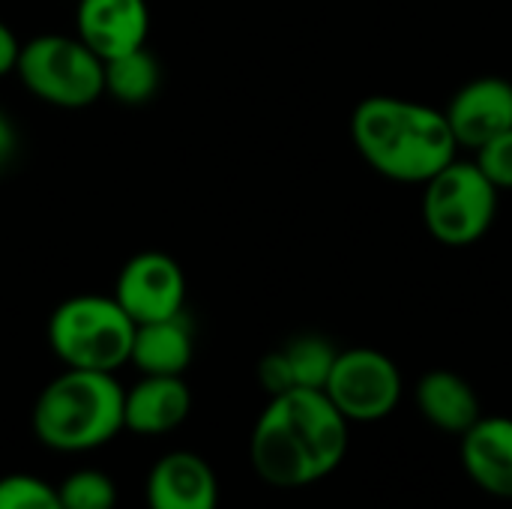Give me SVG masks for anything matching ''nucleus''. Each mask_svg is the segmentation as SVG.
Listing matches in <instances>:
<instances>
[{
    "label": "nucleus",
    "mask_w": 512,
    "mask_h": 509,
    "mask_svg": "<svg viewBox=\"0 0 512 509\" xmlns=\"http://www.w3.org/2000/svg\"><path fill=\"white\" fill-rule=\"evenodd\" d=\"M483 174L504 192L512 189V129L501 132L498 138H492L489 144H483L477 150V159H474Z\"/></svg>",
    "instance_id": "aec40b11"
},
{
    "label": "nucleus",
    "mask_w": 512,
    "mask_h": 509,
    "mask_svg": "<svg viewBox=\"0 0 512 509\" xmlns=\"http://www.w3.org/2000/svg\"><path fill=\"white\" fill-rule=\"evenodd\" d=\"M162 87V66L144 48L105 60V93L120 105H147Z\"/></svg>",
    "instance_id": "dca6fc26"
},
{
    "label": "nucleus",
    "mask_w": 512,
    "mask_h": 509,
    "mask_svg": "<svg viewBox=\"0 0 512 509\" xmlns=\"http://www.w3.org/2000/svg\"><path fill=\"white\" fill-rule=\"evenodd\" d=\"M111 294L135 324L174 318L186 306V273L171 255L147 249L120 267Z\"/></svg>",
    "instance_id": "6e6552de"
},
{
    "label": "nucleus",
    "mask_w": 512,
    "mask_h": 509,
    "mask_svg": "<svg viewBox=\"0 0 512 509\" xmlns=\"http://www.w3.org/2000/svg\"><path fill=\"white\" fill-rule=\"evenodd\" d=\"M63 509H114L117 486L108 474L96 468H81L57 486Z\"/></svg>",
    "instance_id": "a211bd4d"
},
{
    "label": "nucleus",
    "mask_w": 512,
    "mask_h": 509,
    "mask_svg": "<svg viewBox=\"0 0 512 509\" xmlns=\"http://www.w3.org/2000/svg\"><path fill=\"white\" fill-rule=\"evenodd\" d=\"M18 54H21V42H18L15 30L0 18V78L15 72V66H18Z\"/></svg>",
    "instance_id": "4be33fe9"
},
{
    "label": "nucleus",
    "mask_w": 512,
    "mask_h": 509,
    "mask_svg": "<svg viewBox=\"0 0 512 509\" xmlns=\"http://www.w3.org/2000/svg\"><path fill=\"white\" fill-rule=\"evenodd\" d=\"M459 147L480 150L501 132L512 129V81L480 75L462 84L444 108Z\"/></svg>",
    "instance_id": "9d476101"
},
{
    "label": "nucleus",
    "mask_w": 512,
    "mask_h": 509,
    "mask_svg": "<svg viewBox=\"0 0 512 509\" xmlns=\"http://www.w3.org/2000/svg\"><path fill=\"white\" fill-rule=\"evenodd\" d=\"M417 408L435 429L459 438L483 417L474 387L450 369H432L420 378Z\"/></svg>",
    "instance_id": "2eb2a0df"
},
{
    "label": "nucleus",
    "mask_w": 512,
    "mask_h": 509,
    "mask_svg": "<svg viewBox=\"0 0 512 509\" xmlns=\"http://www.w3.org/2000/svg\"><path fill=\"white\" fill-rule=\"evenodd\" d=\"M75 36L102 60L144 48L150 36L147 0H78Z\"/></svg>",
    "instance_id": "1a4fd4ad"
},
{
    "label": "nucleus",
    "mask_w": 512,
    "mask_h": 509,
    "mask_svg": "<svg viewBox=\"0 0 512 509\" xmlns=\"http://www.w3.org/2000/svg\"><path fill=\"white\" fill-rule=\"evenodd\" d=\"M258 381H261V387L267 390V396H270V399H273V396H282V393L297 390L294 375H291V366H288V357H285V351H282V348H279V351H270V354H264V357H261V363H258Z\"/></svg>",
    "instance_id": "412c9836"
},
{
    "label": "nucleus",
    "mask_w": 512,
    "mask_h": 509,
    "mask_svg": "<svg viewBox=\"0 0 512 509\" xmlns=\"http://www.w3.org/2000/svg\"><path fill=\"white\" fill-rule=\"evenodd\" d=\"M498 186L477 162L453 159L444 171L423 183L426 231L450 249L483 240L498 216Z\"/></svg>",
    "instance_id": "423d86ee"
},
{
    "label": "nucleus",
    "mask_w": 512,
    "mask_h": 509,
    "mask_svg": "<svg viewBox=\"0 0 512 509\" xmlns=\"http://www.w3.org/2000/svg\"><path fill=\"white\" fill-rule=\"evenodd\" d=\"M135 327L114 294H75L51 312L45 336L66 369L114 375L129 363Z\"/></svg>",
    "instance_id": "20e7f679"
},
{
    "label": "nucleus",
    "mask_w": 512,
    "mask_h": 509,
    "mask_svg": "<svg viewBox=\"0 0 512 509\" xmlns=\"http://www.w3.org/2000/svg\"><path fill=\"white\" fill-rule=\"evenodd\" d=\"M147 509H219V480L198 453H165L147 474Z\"/></svg>",
    "instance_id": "9b49d317"
},
{
    "label": "nucleus",
    "mask_w": 512,
    "mask_h": 509,
    "mask_svg": "<svg viewBox=\"0 0 512 509\" xmlns=\"http://www.w3.org/2000/svg\"><path fill=\"white\" fill-rule=\"evenodd\" d=\"M351 141L372 171L405 186H423L459 153V141L441 108L384 93L366 96L354 108Z\"/></svg>",
    "instance_id": "f03ea898"
},
{
    "label": "nucleus",
    "mask_w": 512,
    "mask_h": 509,
    "mask_svg": "<svg viewBox=\"0 0 512 509\" xmlns=\"http://www.w3.org/2000/svg\"><path fill=\"white\" fill-rule=\"evenodd\" d=\"M192 411V390L183 375H144L126 390L123 429L135 435H168L186 423Z\"/></svg>",
    "instance_id": "f8f14e48"
},
{
    "label": "nucleus",
    "mask_w": 512,
    "mask_h": 509,
    "mask_svg": "<svg viewBox=\"0 0 512 509\" xmlns=\"http://www.w3.org/2000/svg\"><path fill=\"white\" fill-rule=\"evenodd\" d=\"M195 357V330L186 312L135 327L129 363L141 375H183Z\"/></svg>",
    "instance_id": "4468645a"
},
{
    "label": "nucleus",
    "mask_w": 512,
    "mask_h": 509,
    "mask_svg": "<svg viewBox=\"0 0 512 509\" xmlns=\"http://www.w3.org/2000/svg\"><path fill=\"white\" fill-rule=\"evenodd\" d=\"M282 351L288 357L297 390H324L327 387V378H330L336 357H339V351L333 348L330 339L309 333V336L291 339Z\"/></svg>",
    "instance_id": "f3484780"
},
{
    "label": "nucleus",
    "mask_w": 512,
    "mask_h": 509,
    "mask_svg": "<svg viewBox=\"0 0 512 509\" xmlns=\"http://www.w3.org/2000/svg\"><path fill=\"white\" fill-rule=\"evenodd\" d=\"M402 390L399 366L375 348L339 351L324 387L327 399L348 423H378L390 417L402 402Z\"/></svg>",
    "instance_id": "0eeeda50"
},
{
    "label": "nucleus",
    "mask_w": 512,
    "mask_h": 509,
    "mask_svg": "<svg viewBox=\"0 0 512 509\" xmlns=\"http://www.w3.org/2000/svg\"><path fill=\"white\" fill-rule=\"evenodd\" d=\"M462 465L486 495L512 501V417H480L462 435Z\"/></svg>",
    "instance_id": "ddd939ff"
},
{
    "label": "nucleus",
    "mask_w": 512,
    "mask_h": 509,
    "mask_svg": "<svg viewBox=\"0 0 512 509\" xmlns=\"http://www.w3.org/2000/svg\"><path fill=\"white\" fill-rule=\"evenodd\" d=\"M0 509H63L54 486L33 474L0 477Z\"/></svg>",
    "instance_id": "6ab92c4d"
},
{
    "label": "nucleus",
    "mask_w": 512,
    "mask_h": 509,
    "mask_svg": "<svg viewBox=\"0 0 512 509\" xmlns=\"http://www.w3.org/2000/svg\"><path fill=\"white\" fill-rule=\"evenodd\" d=\"M15 150H18V132H15V126H12L9 114L0 108V171L12 162Z\"/></svg>",
    "instance_id": "5701e85b"
},
{
    "label": "nucleus",
    "mask_w": 512,
    "mask_h": 509,
    "mask_svg": "<svg viewBox=\"0 0 512 509\" xmlns=\"http://www.w3.org/2000/svg\"><path fill=\"white\" fill-rule=\"evenodd\" d=\"M126 390L111 372L66 369L33 402V435L54 453H90L123 432Z\"/></svg>",
    "instance_id": "7ed1b4c3"
},
{
    "label": "nucleus",
    "mask_w": 512,
    "mask_h": 509,
    "mask_svg": "<svg viewBox=\"0 0 512 509\" xmlns=\"http://www.w3.org/2000/svg\"><path fill=\"white\" fill-rule=\"evenodd\" d=\"M15 75L30 96L63 111L90 108L105 96V60L69 33H39L21 42Z\"/></svg>",
    "instance_id": "39448f33"
},
{
    "label": "nucleus",
    "mask_w": 512,
    "mask_h": 509,
    "mask_svg": "<svg viewBox=\"0 0 512 509\" xmlns=\"http://www.w3.org/2000/svg\"><path fill=\"white\" fill-rule=\"evenodd\" d=\"M345 453L348 420L324 390L273 396L249 438L255 474L276 489H300L330 477Z\"/></svg>",
    "instance_id": "f257e3e1"
}]
</instances>
